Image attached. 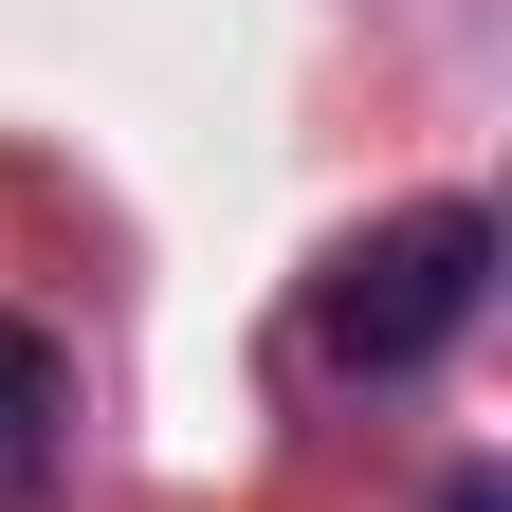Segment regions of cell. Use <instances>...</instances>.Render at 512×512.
<instances>
[{
  "mask_svg": "<svg viewBox=\"0 0 512 512\" xmlns=\"http://www.w3.org/2000/svg\"><path fill=\"white\" fill-rule=\"evenodd\" d=\"M476 293H494V202H403V220H366L330 275H311V366L421 384L439 348L476 330Z\"/></svg>",
  "mask_w": 512,
  "mask_h": 512,
  "instance_id": "6da1fadb",
  "label": "cell"
},
{
  "mask_svg": "<svg viewBox=\"0 0 512 512\" xmlns=\"http://www.w3.org/2000/svg\"><path fill=\"white\" fill-rule=\"evenodd\" d=\"M55 439H74V366H55L37 330H0V512H37Z\"/></svg>",
  "mask_w": 512,
  "mask_h": 512,
  "instance_id": "7a4b0ae2",
  "label": "cell"
}]
</instances>
